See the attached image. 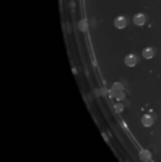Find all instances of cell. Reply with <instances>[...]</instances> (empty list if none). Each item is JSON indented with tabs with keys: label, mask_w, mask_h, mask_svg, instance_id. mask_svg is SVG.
I'll return each instance as SVG.
<instances>
[{
	"label": "cell",
	"mask_w": 161,
	"mask_h": 162,
	"mask_svg": "<svg viewBox=\"0 0 161 162\" xmlns=\"http://www.w3.org/2000/svg\"><path fill=\"white\" fill-rule=\"evenodd\" d=\"M114 26L116 27L117 29H118V30L124 29L125 27L127 26V20H126V18L124 16H122V15H119V16L116 17L115 20H114Z\"/></svg>",
	"instance_id": "obj_1"
},
{
	"label": "cell",
	"mask_w": 161,
	"mask_h": 162,
	"mask_svg": "<svg viewBox=\"0 0 161 162\" xmlns=\"http://www.w3.org/2000/svg\"><path fill=\"white\" fill-rule=\"evenodd\" d=\"M133 22L136 26L141 27L146 23V17H145V15H143V13H140V12L136 13V15H134V17H133Z\"/></svg>",
	"instance_id": "obj_2"
},
{
	"label": "cell",
	"mask_w": 161,
	"mask_h": 162,
	"mask_svg": "<svg viewBox=\"0 0 161 162\" xmlns=\"http://www.w3.org/2000/svg\"><path fill=\"white\" fill-rule=\"evenodd\" d=\"M124 63L127 66L134 67V66H136V64H138V58H137V56L135 55V54H128L124 59Z\"/></svg>",
	"instance_id": "obj_3"
},
{
	"label": "cell",
	"mask_w": 161,
	"mask_h": 162,
	"mask_svg": "<svg viewBox=\"0 0 161 162\" xmlns=\"http://www.w3.org/2000/svg\"><path fill=\"white\" fill-rule=\"evenodd\" d=\"M122 91H123V85L120 83H115L110 90V96L112 98H116L118 94Z\"/></svg>",
	"instance_id": "obj_4"
},
{
	"label": "cell",
	"mask_w": 161,
	"mask_h": 162,
	"mask_svg": "<svg viewBox=\"0 0 161 162\" xmlns=\"http://www.w3.org/2000/svg\"><path fill=\"white\" fill-rule=\"evenodd\" d=\"M141 123L145 127H150L154 124V118L150 114H145L141 118Z\"/></svg>",
	"instance_id": "obj_5"
},
{
	"label": "cell",
	"mask_w": 161,
	"mask_h": 162,
	"mask_svg": "<svg viewBox=\"0 0 161 162\" xmlns=\"http://www.w3.org/2000/svg\"><path fill=\"white\" fill-rule=\"evenodd\" d=\"M155 56V50L152 48H145L142 50V57L146 60H150Z\"/></svg>",
	"instance_id": "obj_6"
},
{
	"label": "cell",
	"mask_w": 161,
	"mask_h": 162,
	"mask_svg": "<svg viewBox=\"0 0 161 162\" xmlns=\"http://www.w3.org/2000/svg\"><path fill=\"white\" fill-rule=\"evenodd\" d=\"M151 156H152V155L148 150H142L139 153V158L143 162H148L151 159Z\"/></svg>",
	"instance_id": "obj_7"
},
{
	"label": "cell",
	"mask_w": 161,
	"mask_h": 162,
	"mask_svg": "<svg viewBox=\"0 0 161 162\" xmlns=\"http://www.w3.org/2000/svg\"><path fill=\"white\" fill-rule=\"evenodd\" d=\"M123 109H124V106H123L122 103L118 102V103L115 104V110H116V112L120 113V112H122V111H123Z\"/></svg>",
	"instance_id": "obj_8"
},
{
	"label": "cell",
	"mask_w": 161,
	"mask_h": 162,
	"mask_svg": "<svg viewBox=\"0 0 161 162\" xmlns=\"http://www.w3.org/2000/svg\"><path fill=\"white\" fill-rule=\"evenodd\" d=\"M125 99V93L123 92V91H122V92H119L118 95H117V97H116V100L117 101H122V100H124Z\"/></svg>",
	"instance_id": "obj_9"
},
{
	"label": "cell",
	"mask_w": 161,
	"mask_h": 162,
	"mask_svg": "<svg viewBox=\"0 0 161 162\" xmlns=\"http://www.w3.org/2000/svg\"><path fill=\"white\" fill-rule=\"evenodd\" d=\"M79 28L82 31H86V24H85V21H80V24H79Z\"/></svg>",
	"instance_id": "obj_10"
}]
</instances>
